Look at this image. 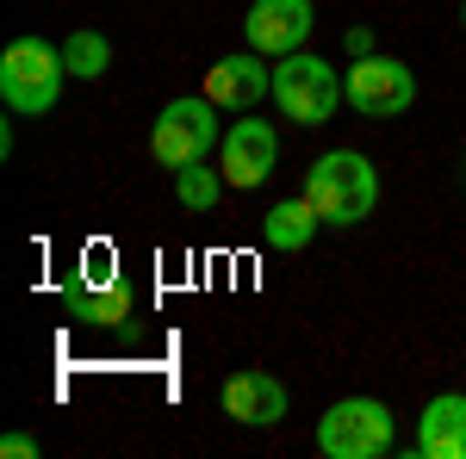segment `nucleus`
Listing matches in <instances>:
<instances>
[{"label":"nucleus","instance_id":"9d476101","mask_svg":"<svg viewBox=\"0 0 466 459\" xmlns=\"http://www.w3.org/2000/svg\"><path fill=\"white\" fill-rule=\"evenodd\" d=\"M206 100L218 112H255L261 100H274V69L261 50H243V56H218L206 69Z\"/></svg>","mask_w":466,"mask_h":459},{"label":"nucleus","instance_id":"dca6fc26","mask_svg":"<svg viewBox=\"0 0 466 459\" xmlns=\"http://www.w3.org/2000/svg\"><path fill=\"white\" fill-rule=\"evenodd\" d=\"M0 454H6V459H37V434H6Z\"/></svg>","mask_w":466,"mask_h":459},{"label":"nucleus","instance_id":"f3484780","mask_svg":"<svg viewBox=\"0 0 466 459\" xmlns=\"http://www.w3.org/2000/svg\"><path fill=\"white\" fill-rule=\"evenodd\" d=\"M342 44H349V56H373V32H367V25H349Z\"/></svg>","mask_w":466,"mask_h":459},{"label":"nucleus","instance_id":"f257e3e1","mask_svg":"<svg viewBox=\"0 0 466 459\" xmlns=\"http://www.w3.org/2000/svg\"><path fill=\"white\" fill-rule=\"evenodd\" d=\"M305 199L318 205L323 224L349 230L360 217H373V205H380V168L360 149H329V155L311 162V175H305Z\"/></svg>","mask_w":466,"mask_h":459},{"label":"nucleus","instance_id":"423d86ee","mask_svg":"<svg viewBox=\"0 0 466 459\" xmlns=\"http://www.w3.org/2000/svg\"><path fill=\"white\" fill-rule=\"evenodd\" d=\"M224 131H218V106L199 94V100H168V106L156 112V125H149V155L175 175L187 162H206Z\"/></svg>","mask_w":466,"mask_h":459},{"label":"nucleus","instance_id":"9b49d317","mask_svg":"<svg viewBox=\"0 0 466 459\" xmlns=\"http://www.w3.org/2000/svg\"><path fill=\"white\" fill-rule=\"evenodd\" d=\"M218 404H224V416H237V423H249V428L287 423V385H280L274 373H261V366L237 373V379H224Z\"/></svg>","mask_w":466,"mask_h":459},{"label":"nucleus","instance_id":"f8f14e48","mask_svg":"<svg viewBox=\"0 0 466 459\" xmlns=\"http://www.w3.org/2000/svg\"><path fill=\"white\" fill-rule=\"evenodd\" d=\"M417 459H466V391H441L417 416Z\"/></svg>","mask_w":466,"mask_h":459},{"label":"nucleus","instance_id":"2eb2a0df","mask_svg":"<svg viewBox=\"0 0 466 459\" xmlns=\"http://www.w3.org/2000/svg\"><path fill=\"white\" fill-rule=\"evenodd\" d=\"M63 63L75 81H100L112 69V37L106 32H69L63 37Z\"/></svg>","mask_w":466,"mask_h":459},{"label":"nucleus","instance_id":"6e6552de","mask_svg":"<svg viewBox=\"0 0 466 459\" xmlns=\"http://www.w3.org/2000/svg\"><path fill=\"white\" fill-rule=\"evenodd\" d=\"M274 162H280V131H274L268 118H243V112H237V125L218 143L224 180H230L237 193H249V186H261V180L274 175Z\"/></svg>","mask_w":466,"mask_h":459},{"label":"nucleus","instance_id":"f03ea898","mask_svg":"<svg viewBox=\"0 0 466 459\" xmlns=\"http://www.w3.org/2000/svg\"><path fill=\"white\" fill-rule=\"evenodd\" d=\"M63 81H69L63 44L13 37L0 50V100H6V112H19V118H44V112L63 100Z\"/></svg>","mask_w":466,"mask_h":459},{"label":"nucleus","instance_id":"0eeeda50","mask_svg":"<svg viewBox=\"0 0 466 459\" xmlns=\"http://www.w3.org/2000/svg\"><path fill=\"white\" fill-rule=\"evenodd\" d=\"M342 94L360 118H398L417 106V75L398 56H355V69L342 75Z\"/></svg>","mask_w":466,"mask_h":459},{"label":"nucleus","instance_id":"a211bd4d","mask_svg":"<svg viewBox=\"0 0 466 459\" xmlns=\"http://www.w3.org/2000/svg\"><path fill=\"white\" fill-rule=\"evenodd\" d=\"M461 32H466V0H461Z\"/></svg>","mask_w":466,"mask_h":459},{"label":"nucleus","instance_id":"20e7f679","mask_svg":"<svg viewBox=\"0 0 466 459\" xmlns=\"http://www.w3.org/2000/svg\"><path fill=\"white\" fill-rule=\"evenodd\" d=\"M63 317L87 323V329H125L137 317V292L112 267V248H87L81 254V274L63 285Z\"/></svg>","mask_w":466,"mask_h":459},{"label":"nucleus","instance_id":"1a4fd4ad","mask_svg":"<svg viewBox=\"0 0 466 459\" xmlns=\"http://www.w3.org/2000/svg\"><path fill=\"white\" fill-rule=\"evenodd\" d=\"M311 25H318V6L311 0H255L249 13H243V37H249V50H261L268 63L305 50Z\"/></svg>","mask_w":466,"mask_h":459},{"label":"nucleus","instance_id":"7ed1b4c3","mask_svg":"<svg viewBox=\"0 0 466 459\" xmlns=\"http://www.w3.org/2000/svg\"><path fill=\"white\" fill-rule=\"evenodd\" d=\"M398 447V423L380 397H336L318 416L323 459H386Z\"/></svg>","mask_w":466,"mask_h":459},{"label":"nucleus","instance_id":"39448f33","mask_svg":"<svg viewBox=\"0 0 466 459\" xmlns=\"http://www.w3.org/2000/svg\"><path fill=\"white\" fill-rule=\"evenodd\" d=\"M342 100H349V94H342L336 63H323L311 50H292V56L274 63V106L287 112L292 125H305V131H311V125H329Z\"/></svg>","mask_w":466,"mask_h":459},{"label":"nucleus","instance_id":"4468645a","mask_svg":"<svg viewBox=\"0 0 466 459\" xmlns=\"http://www.w3.org/2000/svg\"><path fill=\"white\" fill-rule=\"evenodd\" d=\"M224 168H206V162H187V168H175V199L187 205V212H218V199H224Z\"/></svg>","mask_w":466,"mask_h":459},{"label":"nucleus","instance_id":"ddd939ff","mask_svg":"<svg viewBox=\"0 0 466 459\" xmlns=\"http://www.w3.org/2000/svg\"><path fill=\"white\" fill-rule=\"evenodd\" d=\"M318 205L299 193V199H280V205H268V217H261V243L274 248V254H299V248L318 236Z\"/></svg>","mask_w":466,"mask_h":459}]
</instances>
